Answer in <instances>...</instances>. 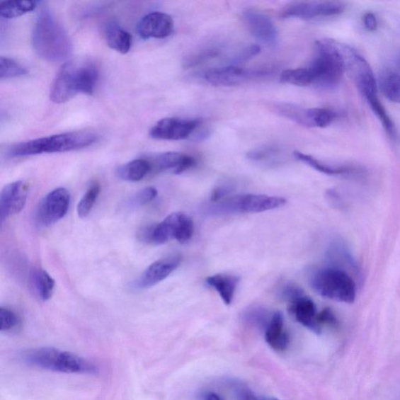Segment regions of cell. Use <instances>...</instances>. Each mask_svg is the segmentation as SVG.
Returning a JSON list of instances; mask_svg holds the SVG:
<instances>
[{
    "instance_id": "1",
    "label": "cell",
    "mask_w": 400,
    "mask_h": 400,
    "mask_svg": "<svg viewBox=\"0 0 400 400\" xmlns=\"http://www.w3.org/2000/svg\"><path fill=\"white\" fill-rule=\"evenodd\" d=\"M32 40L37 55L47 62H62L72 54L70 37L48 7L38 15Z\"/></svg>"
},
{
    "instance_id": "2",
    "label": "cell",
    "mask_w": 400,
    "mask_h": 400,
    "mask_svg": "<svg viewBox=\"0 0 400 400\" xmlns=\"http://www.w3.org/2000/svg\"><path fill=\"white\" fill-rule=\"evenodd\" d=\"M96 139V135L93 132H67L18 143L7 150V155L11 157H21L42 154L69 152V151L78 150L91 146Z\"/></svg>"
},
{
    "instance_id": "3",
    "label": "cell",
    "mask_w": 400,
    "mask_h": 400,
    "mask_svg": "<svg viewBox=\"0 0 400 400\" xmlns=\"http://www.w3.org/2000/svg\"><path fill=\"white\" fill-rule=\"evenodd\" d=\"M27 364L48 371L67 374H96L92 362L70 352L52 347L29 350L23 355Z\"/></svg>"
},
{
    "instance_id": "4",
    "label": "cell",
    "mask_w": 400,
    "mask_h": 400,
    "mask_svg": "<svg viewBox=\"0 0 400 400\" xmlns=\"http://www.w3.org/2000/svg\"><path fill=\"white\" fill-rule=\"evenodd\" d=\"M314 84L322 88H335L341 82L345 72L338 42L321 40L315 43V55L307 67Z\"/></svg>"
},
{
    "instance_id": "5",
    "label": "cell",
    "mask_w": 400,
    "mask_h": 400,
    "mask_svg": "<svg viewBox=\"0 0 400 400\" xmlns=\"http://www.w3.org/2000/svg\"><path fill=\"white\" fill-rule=\"evenodd\" d=\"M309 283L323 298L345 304H352L356 299V283L343 269L329 266L316 270L309 278Z\"/></svg>"
},
{
    "instance_id": "6",
    "label": "cell",
    "mask_w": 400,
    "mask_h": 400,
    "mask_svg": "<svg viewBox=\"0 0 400 400\" xmlns=\"http://www.w3.org/2000/svg\"><path fill=\"white\" fill-rule=\"evenodd\" d=\"M286 202V200L280 196L244 194L229 196L220 201L212 202L207 211L212 215L261 213L280 208L285 206Z\"/></svg>"
},
{
    "instance_id": "7",
    "label": "cell",
    "mask_w": 400,
    "mask_h": 400,
    "mask_svg": "<svg viewBox=\"0 0 400 400\" xmlns=\"http://www.w3.org/2000/svg\"><path fill=\"white\" fill-rule=\"evenodd\" d=\"M193 219L183 212L172 213L160 224L147 226L139 234V239L148 244H164L176 239L185 244L193 237Z\"/></svg>"
},
{
    "instance_id": "8",
    "label": "cell",
    "mask_w": 400,
    "mask_h": 400,
    "mask_svg": "<svg viewBox=\"0 0 400 400\" xmlns=\"http://www.w3.org/2000/svg\"><path fill=\"white\" fill-rule=\"evenodd\" d=\"M268 69H246L237 66H226L209 69L201 74L210 85L217 87L237 86L247 81L266 76Z\"/></svg>"
},
{
    "instance_id": "9",
    "label": "cell",
    "mask_w": 400,
    "mask_h": 400,
    "mask_svg": "<svg viewBox=\"0 0 400 400\" xmlns=\"http://www.w3.org/2000/svg\"><path fill=\"white\" fill-rule=\"evenodd\" d=\"M345 9L343 3L336 1L294 2L286 5L280 14L282 18L309 20L336 16Z\"/></svg>"
},
{
    "instance_id": "10",
    "label": "cell",
    "mask_w": 400,
    "mask_h": 400,
    "mask_svg": "<svg viewBox=\"0 0 400 400\" xmlns=\"http://www.w3.org/2000/svg\"><path fill=\"white\" fill-rule=\"evenodd\" d=\"M71 195L64 188H58L48 193L37 209L38 223L44 227L62 220L69 211Z\"/></svg>"
},
{
    "instance_id": "11",
    "label": "cell",
    "mask_w": 400,
    "mask_h": 400,
    "mask_svg": "<svg viewBox=\"0 0 400 400\" xmlns=\"http://www.w3.org/2000/svg\"><path fill=\"white\" fill-rule=\"evenodd\" d=\"M200 125L196 119L164 118L151 128L149 135L156 139L183 140L190 137Z\"/></svg>"
},
{
    "instance_id": "12",
    "label": "cell",
    "mask_w": 400,
    "mask_h": 400,
    "mask_svg": "<svg viewBox=\"0 0 400 400\" xmlns=\"http://www.w3.org/2000/svg\"><path fill=\"white\" fill-rule=\"evenodd\" d=\"M28 185L23 181L6 185L0 195V222L18 215L24 209L28 195Z\"/></svg>"
},
{
    "instance_id": "13",
    "label": "cell",
    "mask_w": 400,
    "mask_h": 400,
    "mask_svg": "<svg viewBox=\"0 0 400 400\" xmlns=\"http://www.w3.org/2000/svg\"><path fill=\"white\" fill-rule=\"evenodd\" d=\"M76 66L73 63H66L60 67L50 90V98L52 102L64 103L79 93L75 75Z\"/></svg>"
},
{
    "instance_id": "14",
    "label": "cell",
    "mask_w": 400,
    "mask_h": 400,
    "mask_svg": "<svg viewBox=\"0 0 400 400\" xmlns=\"http://www.w3.org/2000/svg\"><path fill=\"white\" fill-rule=\"evenodd\" d=\"M181 262L182 256L180 255L169 256L155 261L143 271L135 286L139 289H149L160 283L179 267Z\"/></svg>"
},
{
    "instance_id": "15",
    "label": "cell",
    "mask_w": 400,
    "mask_h": 400,
    "mask_svg": "<svg viewBox=\"0 0 400 400\" xmlns=\"http://www.w3.org/2000/svg\"><path fill=\"white\" fill-rule=\"evenodd\" d=\"M244 15L248 28L256 39L268 46H276L278 30L273 21L267 14L258 10L248 9Z\"/></svg>"
},
{
    "instance_id": "16",
    "label": "cell",
    "mask_w": 400,
    "mask_h": 400,
    "mask_svg": "<svg viewBox=\"0 0 400 400\" xmlns=\"http://www.w3.org/2000/svg\"><path fill=\"white\" fill-rule=\"evenodd\" d=\"M173 29V21L170 15L162 12H152L140 21L138 33L142 39H164L169 36Z\"/></svg>"
},
{
    "instance_id": "17",
    "label": "cell",
    "mask_w": 400,
    "mask_h": 400,
    "mask_svg": "<svg viewBox=\"0 0 400 400\" xmlns=\"http://www.w3.org/2000/svg\"><path fill=\"white\" fill-rule=\"evenodd\" d=\"M289 312L295 316L297 321L315 334L321 333V326L316 320V309L314 301L306 296L292 302L289 306Z\"/></svg>"
},
{
    "instance_id": "18",
    "label": "cell",
    "mask_w": 400,
    "mask_h": 400,
    "mask_svg": "<svg viewBox=\"0 0 400 400\" xmlns=\"http://www.w3.org/2000/svg\"><path fill=\"white\" fill-rule=\"evenodd\" d=\"M152 170L157 172H170L179 175L193 167L195 158L183 154L169 152L158 155L150 161Z\"/></svg>"
},
{
    "instance_id": "19",
    "label": "cell",
    "mask_w": 400,
    "mask_h": 400,
    "mask_svg": "<svg viewBox=\"0 0 400 400\" xmlns=\"http://www.w3.org/2000/svg\"><path fill=\"white\" fill-rule=\"evenodd\" d=\"M267 343L276 351H285L290 344V336L284 330V316L276 312L271 316L265 332Z\"/></svg>"
},
{
    "instance_id": "20",
    "label": "cell",
    "mask_w": 400,
    "mask_h": 400,
    "mask_svg": "<svg viewBox=\"0 0 400 400\" xmlns=\"http://www.w3.org/2000/svg\"><path fill=\"white\" fill-rule=\"evenodd\" d=\"M206 282L218 292L225 305L229 306L235 297L240 278L231 274H217L207 278Z\"/></svg>"
},
{
    "instance_id": "21",
    "label": "cell",
    "mask_w": 400,
    "mask_h": 400,
    "mask_svg": "<svg viewBox=\"0 0 400 400\" xmlns=\"http://www.w3.org/2000/svg\"><path fill=\"white\" fill-rule=\"evenodd\" d=\"M104 33L110 48L122 55L130 52L132 42V36L115 22H111L105 26Z\"/></svg>"
},
{
    "instance_id": "22",
    "label": "cell",
    "mask_w": 400,
    "mask_h": 400,
    "mask_svg": "<svg viewBox=\"0 0 400 400\" xmlns=\"http://www.w3.org/2000/svg\"><path fill=\"white\" fill-rule=\"evenodd\" d=\"M152 171V165L149 160H134L122 166L118 170L119 178L130 181V182H139L144 178Z\"/></svg>"
},
{
    "instance_id": "23",
    "label": "cell",
    "mask_w": 400,
    "mask_h": 400,
    "mask_svg": "<svg viewBox=\"0 0 400 400\" xmlns=\"http://www.w3.org/2000/svg\"><path fill=\"white\" fill-rule=\"evenodd\" d=\"M76 82L79 93L92 95L99 77V72L93 64L76 67Z\"/></svg>"
},
{
    "instance_id": "24",
    "label": "cell",
    "mask_w": 400,
    "mask_h": 400,
    "mask_svg": "<svg viewBox=\"0 0 400 400\" xmlns=\"http://www.w3.org/2000/svg\"><path fill=\"white\" fill-rule=\"evenodd\" d=\"M365 98L370 108H371L372 110L374 112V114L380 120L384 130H386L392 139H396V130L395 124L392 122L386 108H384L377 93L370 95Z\"/></svg>"
},
{
    "instance_id": "25",
    "label": "cell",
    "mask_w": 400,
    "mask_h": 400,
    "mask_svg": "<svg viewBox=\"0 0 400 400\" xmlns=\"http://www.w3.org/2000/svg\"><path fill=\"white\" fill-rule=\"evenodd\" d=\"M32 285L38 297L42 301H47L52 297L55 282L46 270H35L32 277Z\"/></svg>"
},
{
    "instance_id": "26",
    "label": "cell",
    "mask_w": 400,
    "mask_h": 400,
    "mask_svg": "<svg viewBox=\"0 0 400 400\" xmlns=\"http://www.w3.org/2000/svg\"><path fill=\"white\" fill-rule=\"evenodd\" d=\"M274 110L278 115L288 118L297 124L311 127L309 120V109L299 107V105L290 103H277L274 105Z\"/></svg>"
},
{
    "instance_id": "27",
    "label": "cell",
    "mask_w": 400,
    "mask_h": 400,
    "mask_svg": "<svg viewBox=\"0 0 400 400\" xmlns=\"http://www.w3.org/2000/svg\"><path fill=\"white\" fill-rule=\"evenodd\" d=\"M37 4L36 1H31V0L4 1L0 4V15L4 18H18L28 12L33 11Z\"/></svg>"
},
{
    "instance_id": "28",
    "label": "cell",
    "mask_w": 400,
    "mask_h": 400,
    "mask_svg": "<svg viewBox=\"0 0 400 400\" xmlns=\"http://www.w3.org/2000/svg\"><path fill=\"white\" fill-rule=\"evenodd\" d=\"M381 91L389 101L400 103V75L396 72L384 73L380 79Z\"/></svg>"
},
{
    "instance_id": "29",
    "label": "cell",
    "mask_w": 400,
    "mask_h": 400,
    "mask_svg": "<svg viewBox=\"0 0 400 400\" xmlns=\"http://www.w3.org/2000/svg\"><path fill=\"white\" fill-rule=\"evenodd\" d=\"M294 156L299 161L311 166L314 169L326 173V175L328 176L345 175V173H352L353 171V169L351 168L343 167V166L342 167H334V166L324 164L318 159H315L314 156L299 152V151L294 152Z\"/></svg>"
},
{
    "instance_id": "30",
    "label": "cell",
    "mask_w": 400,
    "mask_h": 400,
    "mask_svg": "<svg viewBox=\"0 0 400 400\" xmlns=\"http://www.w3.org/2000/svg\"><path fill=\"white\" fill-rule=\"evenodd\" d=\"M280 81L286 84L306 87L314 84L311 72L307 69H297L284 71Z\"/></svg>"
},
{
    "instance_id": "31",
    "label": "cell",
    "mask_w": 400,
    "mask_h": 400,
    "mask_svg": "<svg viewBox=\"0 0 400 400\" xmlns=\"http://www.w3.org/2000/svg\"><path fill=\"white\" fill-rule=\"evenodd\" d=\"M28 73V69L14 59L8 57H0V79H9L24 76Z\"/></svg>"
},
{
    "instance_id": "32",
    "label": "cell",
    "mask_w": 400,
    "mask_h": 400,
    "mask_svg": "<svg viewBox=\"0 0 400 400\" xmlns=\"http://www.w3.org/2000/svg\"><path fill=\"white\" fill-rule=\"evenodd\" d=\"M101 190V188L98 183H94L89 187L78 205L77 211L80 217H86L91 212Z\"/></svg>"
},
{
    "instance_id": "33",
    "label": "cell",
    "mask_w": 400,
    "mask_h": 400,
    "mask_svg": "<svg viewBox=\"0 0 400 400\" xmlns=\"http://www.w3.org/2000/svg\"><path fill=\"white\" fill-rule=\"evenodd\" d=\"M336 114L326 108H309L311 127H326L334 122Z\"/></svg>"
},
{
    "instance_id": "34",
    "label": "cell",
    "mask_w": 400,
    "mask_h": 400,
    "mask_svg": "<svg viewBox=\"0 0 400 400\" xmlns=\"http://www.w3.org/2000/svg\"><path fill=\"white\" fill-rule=\"evenodd\" d=\"M220 54V51L215 48H208L195 52V54L188 57L184 62L186 69H190L202 63L208 62V60L216 57Z\"/></svg>"
},
{
    "instance_id": "35",
    "label": "cell",
    "mask_w": 400,
    "mask_h": 400,
    "mask_svg": "<svg viewBox=\"0 0 400 400\" xmlns=\"http://www.w3.org/2000/svg\"><path fill=\"white\" fill-rule=\"evenodd\" d=\"M20 319L18 314L8 308H0V330L8 331L18 327Z\"/></svg>"
},
{
    "instance_id": "36",
    "label": "cell",
    "mask_w": 400,
    "mask_h": 400,
    "mask_svg": "<svg viewBox=\"0 0 400 400\" xmlns=\"http://www.w3.org/2000/svg\"><path fill=\"white\" fill-rule=\"evenodd\" d=\"M157 196V190L154 187H147L143 188L135 194L130 202L133 207H141L152 202Z\"/></svg>"
},
{
    "instance_id": "37",
    "label": "cell",
    "mask_w": 400,
    "mask_h": 400,
    "mask_svg": "<svg viewBox=\"0 0 400 400\" xmlns=\"http://www.w3.org/2000/svg\"><path fill=\"white\" fill-rule=\"evenodd\" d=\"M304 295V290L295 285H286L282 291V297L290 304Z\"/></svg>"
},
{
    "instance_id": "38",
    "label": "cell",
    "mask_w": 400,
    "mask_h": 400,
    "mask_svg": "<svg viewBox=\"0 0 400 400\" xmlns=\"http://www.w3.org/2000/svg\"><path fill=\"white\" fill-rule=\"evenodd\" d=\"M277 151L278 149L273 147H266L251 151L250 153H248L247 157L254 161H263L275 154Z\"/></svg>"
},
{
    "instance_id": "39",
    "label": "cell",
    "mask_w": 400,
    "mask_h": 400,
    "mask_svg": "<svg viewBox=\"0 0 400 400\" xmlns=\"http://www.w3.org/2000/svg\"><path fill=\"white\" fill-rule=\"evenodd\" d=\"M316 320H318L321 326L322 324H328L330 326H338L336 316L330 308L324 309L322 312L318 313Z\"/></svg>"
},
{
    "instance_id": "40",
    "label": "cell",
    "mask_w": 400,
    "mask_h": 400,
    "mask_svg": "<svg viewBox=\"0 0 400 400\" xmlns=\"http://www.w3.org/2000/svg\"><path fill=\"white\" fill-rule=\"evenodd\" d=\"M233 190V187L230 185H219L215 188L210 196L211 202L220 201L229 195Z\"/></svg>"
},
{
    "instance_id": "41",
    "label": "cell",
    "mask_w": 400,
    "mask_h": 400,
    "mask_svg": "<svg viewBox=\"0 0 400 400\" xmlns=\"http://www.w3.org/2000/svg\"><path fill=\"white\" fill-rule=\"evenodd\" d=\"M365 27L370 32H375L379 26L375 15L372 12L366 13L363 17Z\"/></svg>"
},
{
    "instance_id": "42",
    "label": "cell",
    "mask_w": 400,
    "mask_h": 400,
    "mask_svg": "<svg viewBox=\"0 0 400 400\" xmlns=\"http://www.w3.org/2000/svg\"><path fill=\"white\" fill-rule=\"evenodd\" d=\"M238 400H258L250 389H239L237 391Z\"/></svg>"
},
{
    "instance_id": "43",
    "label": "cell",
    "mask_w": 400,
    "mask_h": 400,
    "mask_svg": "<svg viewBox=\"0 0 400 400\" xmlns=\"http://www.w3.org/2000/svg\"><path fill=\"white\" fill-rule=\"evenodd\" d=\"M205 400H222V399L214 392H209L205 395Z\"/></svg>"
},
{
    "instance_id": "44",
    "label": "cell",
    "mask_w": 400,
    "mask_h": 400,
    "mask_svg": "<svg viewBox=\"0 0 400 400\" xmlns=\"http://www.w3.org/2000/svg\"><path fill=\"white\" fill-rule=\"evenodd\" d=\"M261 400H279L275 398H270V397H263Z\"/></svg>"
}]
</instances>
